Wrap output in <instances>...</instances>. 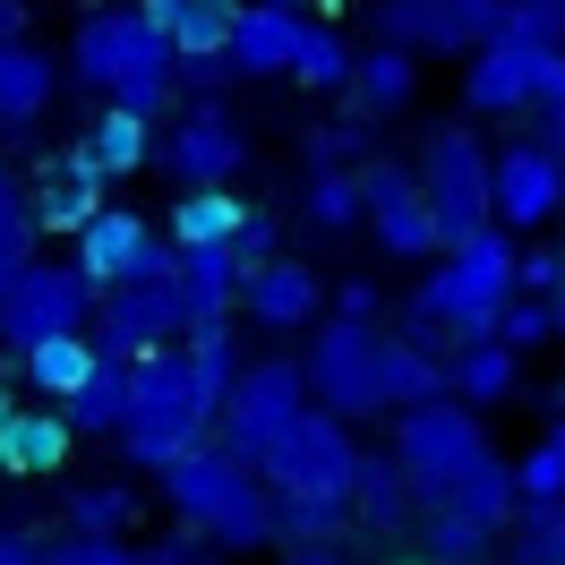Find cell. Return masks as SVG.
<instances>
[{"label":"cell","instance_id":"cell-1","mask_svg":"<svg viewBox=\"0 0 565 565\" xmlns=\"http://www.w3.org/2000/svg\"><path fill=\"white\" fill-rule=\"evenodd\" d=\"M257 480L282 497V548H300V540H334L343 514H352V480H360L352 420H343L334 403H326V412H300V420L257 455Z\"/></svg>","mask_w":565,"mask_h":565},{"label":"cell","instance_id":"cell-2","mask_svg":"<svg viewBox=\"0 0 565 565\" xmlns=\"http://www.w3.org/2000/svg\"><path fill=\"white\" fill-rule=\"evenodd\" d=\"M214 420L206 386H198V369H189V352H146L129 360V420H120V446H129V462H146V471H163L172 455H189L198 446V428Z\"/></svg>","mask_w":565,"mask_h":565},{"label":"cell","instance_id":"cell-3","mask_svg":"<svg viewBox=\"0 0 565 565\" xmlns=\"http://www.w3.org/2000/svg\"><path fill=\"white\" fill-rule=\"evenodd\" d=\"M514 291H523V257H514V241H505L497 223H480L471 241L446 248V266H437L412 300H420L428 318H446L462 343H471V334H497V309H505Z\"/></svg>","mask_w":565,"mask_h":565},{"label":"cell","instance_id":"cell-4","mask_svg":"<svg viewBox=\"0 0 565 565\" xmlns=\"http://www.w3.org/2000/svg\"><path fill=\"white\" fill-rule=\"evenodd\" d=\"M565 95V43H531L514 26H489L471 43V70H462V104L471 111H531Z\"/></svg>","mask_w":565,"mask_h":565},{"label":"cell","instance_id":"cell-5","mask_svg":"<svg viewBox=\"0 0 565 565\" xmlns=\"http://www.w3.org/2000/svg\"><path fill=\"white\" fill-rule=\"evenodd\" d=\"M300 369H309V394L334 403L343 420H377L386 412V334H377V318H343L334 309Z\"/></svg>","mask_w":565,"mask_h":565},{"label":"cell","instance_id":"cell-6","mask_svg":"<svg viewBox=\"0 0 565 565\" xmlns=\"http://www.w3.org/2000/svg\"><path fill=\"white\" fill-rule=\"evenodd\" d=\"M420 180H428V214H437V241L455 248L471 241L480 223H497V154H480L471 129H437L420 154Z\"/></svg>","mask_w":565,"mask_h":565},{"label":"cell","instance_id":"cell-7","mask_svg":"<svg viewBox=\"0 0 565 565\" xmlns=\"http://www.w3.org/2000/svg\"><path fill=\"white\" fill-rule=\"evenodd\" d=\"M489 437H480V412L462 403V394H428V403H403V420H394V462L412 471V489L437 505V497L455 489V471L480 455Z\"/></svg>","mask_w":565,"mask_h":565},{"label":"cell","instance_id":"cell-8","mask_svg":"<svg viewBox=\"0 0 565 565\" xmlns=\"http://www.w3.org/2000/svg\"><path fill=\"white\" fill-rule=\"evenodd\" d=\"M95 282L77 275V266H18L9 275V291H0V343L9 352H26V343H43V334H86L95 326Z\"/></svg>","mask_w":565,"mask_h":565},{"label":"cell","instance_id":"cell-9","mask_svg":"<svg viewBox=\"0 0 565 565\" xmlns=\"http://www.w3.org/2000/svg\"><path fill=\"white\" fill-rule=\"evenodd\" d=\"M70 70L86 86H120V77H146V70H180V43L163 18H146V9H95L70 43Z\"/></svg>","mask_w":565,"mask_h":565},{"label":"cell","instance_id":"cell-10","mask_svg":"<svg viewBox=\"0 0 565 565\" xmlns=\"http://www.w3.org/2000/svg\"><path fill=\"white\" fill-rule=\"evenodd\" d=\"M300 412H309V369H300V360H257V369L232 377V394H223L214 420H223V446H232V455L257 462Z\"/></svg>","mask_w":565,"mask_h":565},{"label":"cell","instance_id":"cell-11","mask_svg":"<svg viewBox=\"0 0 565 565\" xmlns=\"http://www.w3.org/2000/svg\"><path fill=\"white\" fill-rule=\"evenodd\" d=\"M189 334V282L172 275H138V282H120V291H104V309H95V343L120 360H146V352H163V343H180Z\"/></svg>","mask_w":565,"mask_h":565},{"label":"cell","instance_id":"cell-12","mask_svg":"<svg viewBox=\"0 0 565 565\" xmlns=\"http://www.w3.org/2000/svg\"><path fill=\"white\" fill-rule=\"evenodd\" d=\"M360 189H369V223H377V248L386 257H446L437 241V214H428V180L394 154H369L360 163Z\"/></svg>","mask_w":565,"mask_h":565},{"label":"cell","instance_id":"cell-13","mask_svg":"<svg viewBox=\"0 0 565 565\" xmlns=\"http://www.w3.org/2000/svg\"><path fill=\"white\" fill-rule=\"evenodd\" d=\"M248 489H257V462L232 455V446H189V455L163 462V497H172V514H180V523H198L206 540L223 531V514H232Z\"/></svg>","mask_w":565,"mask_h":565},{"label":"cell","instance_id":"cell-14","mask_svg":"<svg viewBox=\"0 0 565 565\" xmlns=\"http://www.w3.org/2000/svg\"><path fill=\"white\" fill-rule=\"evenodd\" d=\"M565 206V154L548 138H523L497 154V223L505 232H531V223H548Z\"/></svg>","mask_w":565,"mask_h":565},{"label":"cell","instance_id":"cell-15","mask_svg":"<svg viewBox=\"0 0 565 565\" xmlns=\"http://www.w3.org/2000/svg\"><path fill=\"white\" fill-rule=\"evenodd\" d=\"M505 0H377V26L412 52H471Z\"/></svg>","mask_w":565,"mask_h":565},{"label":"cell","instance_id":"cell-16","mask_svg":"<svg viewBox=\"0 0 565 565\" xmlns=\"http://www.w3.org/2000/svg\"><path fill=\"white\" fill-rule=\"evenodd\" d=\"M154 163H163L180 189H214V180L241 172V129H232L214 104H198V111L172 120V138H154Z\"/></svg>","mask_w":565,"mask_h":565},{"label":"cell","instance_id":"cell-17","mask_svg":"<svg viewBox=\"0 0 565 565\" xmlns=\"http://www.w3.org/2000/svg\"><path fill=\"white\" fill-rule=\"evenodd\" d=\"M104 206H111V163L95 154V138H86V146H70V154H61V172L43 180L35 214H43V232H86Z\"/></svg>","mask_w":565,"mask_h":565},{"label":"cell","instance_id":"cell-18","mask_svg":"<svg viewBox=\"0 0 565 565\" xmlns=\"http://www.w3.org/2000/svg\"><path fill=\"white\" fill-rule=\"evenodd\" d=\"M70 412L52 403V412H18L9 394H0V471H18V480H43V471H61L70 462Z\"/></svg>","mask_w":565,"mask_h":565},{"label":"cell","instance_id":"cell-19","mask_svg":"<svg viewBox=\"0 0 565 565\" xmlns=\"http://www.w3.org/2000/svg\"><path fill=\"white\" fill-rule=\"evenodd\" d=\"M146 266V223L129 206H104L86 232H77V275L95 282V291H120V282H138Z\"/></svg>","mask_w":565,"mask_h":565},{"label":"cell","instance_id":"cell-20","mask_svg":"<svg viewBox=\"0 0 565 565\" xmlns=\"http://www.w3.org/2000/svg\"><path fill=\"white\" fill-rule=\"evenodd\" d=\"M241 309H248L257 326L291 334V326H309V318H318V275H309L300 257H266V266H248V291H241Z\"/></svg>","mask_w":565,"mask_h":565},{"label":"cell","instance_id":"cell-21","mask_svg":"<svg viewBox=\"0 0 565 565\" xmlns=\"http://www.w3.org/2000/svg\"><path fill=\"white\" fill-rule=\"evenodd\" d=\"M300 18H291V0H257V9H241V26H232V70L241 77H291V52H300Z\"/></svg>","mask_w":565,"mask_h":565},{"label":"cell","instance_id":"cell-22","mask_svg":"<svg viewBox=\"0 0 565 565\" xmlns=\"http://www.w3.org/2000/svg\"><path fill=\"white\" fill-rule=\"evenodd\" d=\"M412 505H420V489H412V471H403V462H394V455H360V480H352L360 531L394 540V531H412Z\"/></svg>","mask_w":565,"mask_h":565},{"label":"cell","instance_id":"cell-23","mask_svg":"<svg viewBox=\"0 0 565 565\" xmlns=\"http://www.w3.org/2000/svg\"><path fill=\"white\" fill-rule=\"evenodd\" d=\"M61 412H70V428H95V437H120V420H129V360L120 352H95V369L77 377V394H61Z\"/></svg>","mask_w":565,"mask_h":565},{"label":"cell","instance_id":"cell-24","mask_svg":"<svg viewBox=\"0 0 565 565\" xmlns=\"http://www.w3.org/2000/svg\"><path fill=\"white\" fill-rule=\"evenodd\" d=\"M437 505H462V514H480V523H505V514H523V489H514V462H497L489 446H480V455L462 462L455 471V489L437 497Z\"/></svg>","mask_w":565,"mask_h":565},{"label":"cell","instance_id":"cell-25","mask_svg":"<svg viewBox=\"0 0 565 565\" xmlns=\"http://www.w3.org/2000/svg\"><path fill=\"white\" fill-rule=\"evenodd\" d=\"M146 18H163L172 43H180V61H198V52H232L241 0H146Z\"/></svg>","mask_w":565,"mask_h":565},{"label":"cell","instance_id":"cell-26","mask_svg":"<svg viewBox=\"0 0 565 565\" xmlns=\"http://www.w3.org/2000/svg\"><path fill=\"white\" fill-rule=\"evenodd\" d=\"M95 352H104V343H77V334H43V343H26V352H18V377H26L43 403H61V394H77V377L95 369Z\"/></svg>","mask_w":565,"mask_h":565},{"label":"cell","instance_id":"cell-27","mask_svg":"<svg viewBox=\"0 0 565 565\" xmlns=\"http://www.w3.org/2000/svg\"><path fill=\"white\" fill-rule=\"evenodd\" d=\"M43 104H52V61H43L26 35L0 43V120H9V129H26Z\"/></svg>","mask_w":565,"mask_h":565},{"label":"cell","instance_id":"cell-28","mask_svg":"<svg viewBox=\"0 0 565 565\" xmlns=\"http://www.w3.org/2000/svg\"><path fill=\"white\" fill-rule=\"evenodd\" d=\"M428 394H455V377H446V352H428V343H412V334H386V412H403V403H428Z\"/></svg>","mask_w":565,"mask_h":565},{"label":"cell","instance_id":"cell-29","mask_svg":"<svg viewBox=\"0 0 565 565\" xmlns=\"http://www.w3.org/2000/svg\"><path fill=\"white\" fill-rule=\"evenodd\" d=\"M412 86H420V70H412V43H377V52H360V70H352V95L360 111H403L412 104Z\"/></svg>","mask_w":565,"mask_h":565},{"label":"cell","instance_id":"cell-30","mask_svg":"<svg viewBox=\"0 0 565 565\" xmlns=\"http://www.w3.org/2000/svg\"><path fill=\"white\" fill-rule=\"evenodd\" d=\"M446 377H455L462 403H505V394H514V343H497V334H471V343L446 360Z\"/></svg>","mask_w":565,"mask_h":565},{"label":"cell","instance_id":"cell-31","mask_svg":"<svg viewBox=\"0 0 565 565\" xmlns=\"http://www.w3.org/2000/svg\"><path fill=\"white\" fill-rule=\"evenodd\" d=\"M248 223V206L214 180V189H180V206H172V241H232Z\"/></svg>","mask_w":565,"mask_h":565},{"label":"cell","instance_id":"cell-32","mask_svg":"<svg viewBox=\"0 0 565 565\" xmlns=\"http://www.w3.org/2000/svg\"><path fill=\"white\" fill-rule=\"evenodd\" d=\"M420 540H428V557H437V565H471V557H489L497 531L480 523V514H462V505H428V531H420Z\"/></svg>","mask_w":565,"mask_h":565},{"label":"cell","instance_id":"cell-33","mask_svg":"<svg viewBox=\"0 0 565 565\" xmlns=\"http://www.w3.org/2000/svg\"><path fill=\"white\" fill-rule=\"evenodd\" d=\"M189 369H198V386H206V403L223 412V394H232V377H241V352H232V326H223V318L189 326Z\"/></svg>","mask_w":565,"mask_h":565},{"label":"cell","instance_id":"cell-34","mask_svg":"<svg viewBox=\"0 0 565 565\" xmlns=\"http://www.w3.org/2000/svg\"><path fill=\"white\" fill-rule=\"evenodd\" d=\"M360 214H369V189H360V172L326 163V172L309 180V223H318V232H352Z\"/></svg>","mask_w":565,"mask_h":565},{"label":"cell","instance_id":"cell-35","mask_svg":"<svg viewBox=\"0 0 565 565\" xmlns=\"http://www.w3.org/2000/svg\"><path fill=\"white\" fill-rule=\"evenodd\" d=\"M352 70H360V61L334 35H318V26H309L300 52H291V77H300V86H318V95H352Z\"/></svg>","mask_w":565,"mask_h":565},{"label":"cell","instance_id":"cell-36","mask_svg":"<svg viewBox=\"0 0 565 565\" xmlns=\"http://www.w3.org/2000/svg\"><path fill=\"white\" fill-rule=\"evenodd\" d=\"M35 232H43L35 198H26V189H18V172L0 163V257H9V266H26V257H35Z\"/></svg>","mask_w":565,"mask_h":565},{"label":"cell","instance_id":"cell-37","mask_svg":"<svg viewBox=\"0 0 565 565\" xmlns=\"http://www.w3.org/2000/svg\"><path fill=\"white\" fill-rule=\"evenodd\" d=\"M95 154H104L111 172H138V163H154V138H146V120H138V111H120V104H111L104 120H95Z\"/></svg>","mask_w":565,"mask_h":565},{"label":"cell","instance_id":"cell-38","mask_svg":"<svg viewBox=\"0 0 565 565\" xmlns=\"http://www.w3.org/2000/svg\"><path fill=\"white\" fill-rule=\"evenodd\" d=\"M548 334H557V300H540V291H514V300L497 309V343H514V352H523V343H548Z\"/></svg>","mask_w":565,"mask_h":565},{"label":"cell","instance_id":"cell-39","mask_svg":"<svg viewBox=\"0 0 565 565\" xmlns=\"http://www.w3.org/2000/svg\"><path fill=\"white\" fill-rule=\"evenodd\" d=\"M514 557H523V565H565V497H557V505H523Z\"/></svg>","mask_w":565,"mask_h":565},{"label":"cell","instance_id":"cell-40","mask_svg":"<svg viewBox=\"0 0 565 565\" xmlns=\"http://www.w3.org/2000/svg\"><path fill=\"white\" fill-rule=\"evenodd\" d=\"M138 548H120V531H86V523H70L61 540H52V565H129Z\"/></svg>","mask_w":565,"mask_h":565},{"label":"cell","instance_id":"cell-41","mask_svg":"<svg viewBox=\"0 0 565 565\" xmlns=\"http://www.w3.org/2000/svg\"><path fill=\"white\" fill-rule=\"evenodd\" d=\"M514 489H523V505H557V497H565V446H557V437H548L540 455L514 462Z\"/></svg>","mask_w":565,"mask_h":565},{"label":"cell","instance_id":"cell-42","mask_svg":"<svg viewBox=\"0 0 565 565\" xmlns=\"http://www.w3.org/2000/svg\"><path fill=\"white\" fill-rule=\"evenodd\" d=\"M497 26H514V35H531V43H565V0H505Z\"/></svg>","mask_w":565,"mask_h":565},{"label":"cell","instance_id":"cell-43","mask_svg":"<svg viewBox=\"0 0 565 565\" xmlns=\"http://www.w3.org/2000/svg\"><path fill=\"white\" fill-rule=\"evenodd\" d=\"M70 523H86V531H129V489H77L70 497Z\"/></svg>","mask_w":565,"mask_h":565},{"label":"cell","instance_id":"cell-44","mask_svg":"<svg viewBox=\"0 0 565 565\" xmlns=\"http://www.w3.org/2000/svg\"><path fill=\"white\" fill-rule=\"evenodd\" d=\"M172 77H180V70H146V77H120V86H111V104H120V111H138V120H154V111L172 104Z\"/></svg>","mask_w":565,"mask_h":565},{"label":"cell","instance_id":"cell-45","mask_svg":"<svg viewBox=\"0 0 565 565\" xmlns=\"http://www.w3.org/2000/svg\"><path fill=\"white\" fill-rule=\"evenodd\" d=\"M309 172H326V163H352L360 146H369V129H309Z\"/></svg>","mask_w":565,"mask_h":565},{"label":"cell","instance_id":"cell-46","mask_svg":"<svg viewBox=\"0 0 565 565\" xmlns=\"http://www.w3.org/2000/svg\"><path fill=\"white\" fill-rule=\"evenodd\" d=\"M0 565H52V540H35V531H0Z\"/></svg>","mask_w":565,"mask_h":565},{"label":"cell","instance_id":"cell-47","mask_svg":"<svg viewBox=\"0 0 565 565\" xmlns=\"http://www.w3.org/2000/svg\"><path fill=\"white\" fill-rule=\"evenodd\" d=\"M138 557H154V565H189V557H214V548H198V523H189V531H172V540L138 548Z\"/></svg>","mask_w":565,"mask_h":565},{"label":"cell","instance_id":"cell-48","mask_svg":"<svg viewBox=\"0 0 565 565\" xmlns=\"http://www.w3.org/2000/svg\"><path fill=\"white\" fill-rule=\"evenodd\" d=\"M565 282V257H540V248H531L523 257V291H557Z\"/></svg>","mask_w":565,"mask_h":565},{"label":"cell","instance_id":"cell-49","mask_svg":"<svg viewBox=\"0 0 565 565\" xmlns=\"http://www.w3.org/2000/svg\"><path fill=\"white\" fill-rule=\"evenodd\" d=\"M540 138L565 154V95H557V104H540Z\"/></svg>","mask_w":565,"mask_h":565},{"label":"cell","instance_id":"cell-50","mask_svg":"<svg viewBox=\"0 0 565 565\" xmlns=\"http://www.w3.org/2000/svg\"><path fill=\"white\" fill-rule=\"evenodd\" d=\"M343 318H377V291L369 282H343Z\"/></svg>","mask_w":565,"mask_h":565},{"label":"cell","instance_id":"cell-51","mask_svg":"<svg viewBox=\"0 0 565 565\" xmlns=\"http://www.w3.org/2000/svg\"><path fill=\"white\" fill-rule=\"evenodd\" d=\"M26 35V0H0V43H18Z\"/></svg>","mask_w":565,"mask_h":565},{"label":"cell","instance_id":"cell-52","mask_svg":"<svg viewBox=\"0 0 565 565\" xmlns=\"http://www.w3.org/2000/svg\"><path fill=\"white\" fill-rule=\"evenodd\" d=\"M557 343H565V282H557Z\"/></svg>","mask_w":565,"mask_h":565},{"label":"cell","instance_id":"cell-53","mask_svg":"<svg viewBox=\"0 0 565 565\" xmlns=\"http://www.w3.org/2000/svg\"><path fill=\"white\" fill-rule=\"evenodd\" d=\"M9 275H18V266H9V257H0V291H9Z\"/></svg>","mask_w":565,"mask_h":565},{"label":"cell","instance_id":"cell-54","mask_svg":"<svg viewBox=\"0 0 565 565\" xmlns=\"http://www.w3.org/2000/svg\"><path fill=\"white\" fill-rule=\"evenodd\" d=\"M557 446H565V412H557Z\"/></svg>","mask_w":565,"mask_h":565}]
</instances>
